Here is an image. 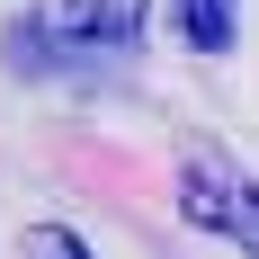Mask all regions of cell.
Wrapping results in <instances>:
<instances>
[{
  "label": "cell",
  "instance_id": "obj_4",
  "mask_svg": "<svg viewBox=\"0 0 259 259\" xmlns=\"http://www.w3.org/2000/svg\"><path fill=\"white\" fill-rule=\"evenodd\" d=\"M18 250H27V259H90V241H80V233H63V224H36Z\"/></svg>",
  "mask_w": 259,
  "mask_h": 259
},
{
  "label": "cell",
  "instance_id": "obj_2",
  "mask_svg": "<svg viewBox=\"0 0 259 259\" xmlns=\"http://www.w3.org/2000/svg\"><path fill=\"white\" fill-rule=\"evenodd\" d=\"M143 18H152V0H36L27 36L63 54H125L143 45Z\"/></svg>",
  "mask_w": 259,
  "mask_h": 259
},
{
  "label": "cell",
  "instance_id": "obj_3",
  "mask_svg": "<svg viewBox=\"0 0 259 259\" xmlns=\"http://www.w3.org/2000/svg\"><path fill=\"white\" fill-rule=\"evenodd\" d=\"M179 36H188V54H233L241 0H179Z\"/></svg>",
  "mask_w": 259,
  "mask_h": 259
},
{
  "label": "cell",
  "instance_id": "obj_1",
  "mask_svg": "<svg viewBox=\"0 0 259 259\" xmlns=\"http://www.w3.org/2000/svg\"><path fill=\"white\" fill-rule=\"evenodd\" d=\"M179 214L197 224V233H224V241H241V250L259 259V179L241 170V161L188 143L179 152Z\"/></svg>",
  "mask_w": 259,
  "mask_h": 259
}]
</instances>
